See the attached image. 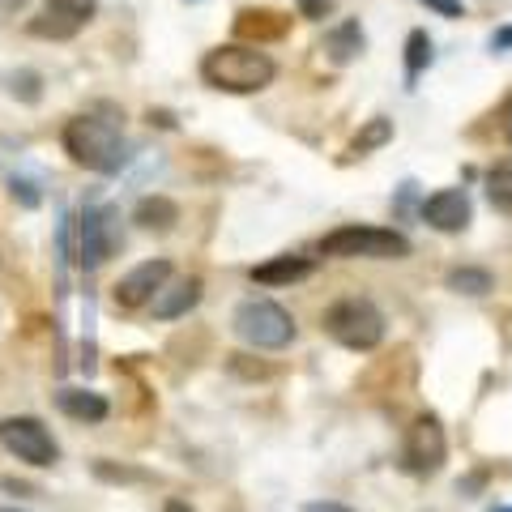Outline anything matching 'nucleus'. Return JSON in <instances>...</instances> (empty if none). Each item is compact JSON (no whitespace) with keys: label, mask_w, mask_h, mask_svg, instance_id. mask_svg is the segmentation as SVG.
Segmentation results:
<instances>
[{"label":"nucleus","mask_w":512,"mask_h":512,"mask_svg":"<svg viewBox=\"0 0 512 512\" xmlns=\"http://www.w3.org/2000/svg\"><path fill=\"white\" fill-rule=\"evenodd\" d=\"M5 5H22V0H5Z\"/></svg>","instance_id":"nucleus-31"},{"label":"nucleus","mask_w":512,"mask_h":512,"mask_svg":"<svg viewBox=\"0 0 512 512\" xmlns=\"http://www.w3.org/2000/svg\"><path fill=\"white\" fill-rule=\"evenodd\" d=\"M133 222L141 231H154V235H167L175 222H180V205H175L171 197H163V192H150V197L137 201L133 210Z\"/></svg>","instance_id":"nucleus-14"},{"label":"nucleus","mask_w":512,"mask_h":512,"mask_svg":"<svg viewBox=\"0 0 512 512\" xmlns=\"http://www.w3.org/2000/svg\"><path fill=\"white\" fill-rule=\"evenodd\" d=\"M448 457V436L436 414H419L406 427V444H402V470L414 478H431Z\"/></svg>","instance_id":"nucleus-8"},{"label":"nucleus","mask_w":512,"mask_h":512,"mask_svg":"<svg viewBox=\"0 0 512 512\" xmlns=\"http://www.w3.org/2000/svg\"><path fill=\"white\" fill-rule=\"evenodd\" d=\"M163 512H192V508H188L184 500H167V508H163Z\"/></svg>","instance_id":"nucleus-29"},{"label":"nucleus","mask_w":512,"mask_h":512,"mask_svg":"<svg viewBox=\"0 0 512 512\" xmlns=\"http://www.w3.org/2000/svg\"><path fill=\"white\" fill-rule=\"evenodd\" d=\"M312 269L316 261H308V256H274V261H265V265H252V282L256 286H291V282H303V278H312Z\"/></svg>","instance_id":"nucleus-12"},{"label":"nucleus","mask_w":512,"mask_h":512,"mask_svg":"<svg viewBox=\"0 0 512 512\" xmlns=\"http://www.w3.org/2000/svg\"><path fill=\"white\" fill-rule=\"evenodd\" d=\"M94 474H99V478H120V483H141V478H146V474H137V470H116V466H107V461H99Z\"/></svg>","instance_id":"nucleus-23"},{"label":"nucleus","mask_w":512,"mask_h":512,"mask_svg":"<svg viewBox=\"0 0 512 512\" xmlns=\"http://www.w3.org/2000/svg\"><path fill=\"white\" fill-rule=\"evenodd\" d=\"M94 13H99V0H43L39 13L30 18V35L52 43L77 39L94 22Z\"/></svg>","instance_id":"nucleus-9"},{"label":"nucleus","mask_w":512,"mask_h":512,"mask_svg":"<svg viewBox=\"0 0 512 512\" xmlns=\"http://www.w3.org/2000/svg\"><path fill=\"white\" fill-rule=\"evenodd\" d=\"M274 77H278L274 56L252 43H222L201 60V82L222 94H256L274 86Z\"/></svg>","instance_id":"nucleus-1"},{"label":"nucleus","mask_w":512,"mask_h":512,"mask_svg":"<svg viewBox=\"0 0 512 512\" xmlns=\"http://www.w3.org/2000/svg\"><path fill=\"white\" fill-rule=\"evenodd\" d=\"M120 248V214L111 205H90L77 218V261L82 269H99L107 265Z\"/></svg>","instance_id":"nucleus-7"},{"label":"nucleus","mask_w":512,"mask_h":512,"mask_svg":"<svg viewBox=\"0 0 512 512\" xmlns=\"http://www.w3.org/2000/svg\"><path fill=\"white\" fill-rule=\"evenodd\" d=\"M320 252L338 256V261H402L410 256V239L393 227H338L320 239Z\"/></svg>","instance_id":"nucleus-3"},{"label":"nucleus","mask_w":512,"mask_h":512,"mask_svg":"<svg viewBox=\"0 0 512 512\" xmlns=\"http://www.w3.org/2000/svg\"><path fill=\"white\" fill-rule=\"evenodd\" d=\"M5 90L18 103H39L43 99V77L35 69H9L5 73Z\"/></svg>","instance_id":"nucleus-19"},{"label":"nucleus","mask_w":512,"mask_h":512,"mask_svg":"<svg viewBox=\"0 0 512 512\" xmlns=\"http://www.w3.org/2000/svg\"><path fill=\"white\" fill-rule=\"evenodd\" d=\"M448 291H457V295H487L495 278L487 274V269H478V265H457V269H448Z\"/></svg>","instance_id":"nucleus-18"},{"label":"nucleus","mask_w":512,"mask_h":512,"mask_svg":"<svg viewBox=\"0 0 512 512\" xmlns=\"http://www.w3.org/2000/svg\"><path fill=\"white\" fill-rule=\"evenodd\" d=\"M299 13L303 18H312V22H320L325 13H333V0H299Z\"/></svg>","instance_id":"nucleus-24"},{"label":"nucleus","mask_w":512,"mask_h":512,"mask_svg":"<svg viewBox=\"0 0 512 512\" xmlns=\"http://www.w3.org/2000/svg\"><path fill=\"white\" fill-rule=\"evenodd\" d=\"M299 512H355V508H346L338 500H312V504H303Z\"/></svg>","instance_id":"nucleus-26"},{"label":"nucleus","mask_w":512,"mask_h":512,"mask_svg":"<svg viewBox=\"0 0 512 512\" xmlns=\"http://www.w3.org/2000/svg\"><path fill=\"white\" fill-rule=\"evenodd\" d=\"M325 333L346 350H376L384 342V312L363 295L338 299L325 312Z\"/></svg>","instance_id":"nucleus-4"},{"label":"nucleus","mask_w":512,"mask_h":512,"mask_svg":"<svg viewBox=\"0 0 512 512\" xmlns=\"http://www.w3.org/2000/svg\"><path fill=\"white\" fill-rule=\"evenodd\" d=\"M171 278V261H141L137 269H128V274L116 282V308L124 312H137V308H146V303L163 291Z\"/></svg>","instance_id":"nucleus-10"},{"label":"nucleus","mask_w":512,"mask_h":512,"mask_svg":"<svg viewBox=\"0 0 512 512\" xmlns=\"http://www.w3.org/2000/svg\"><path fill=\"white\" fill-rule=\"evenodd\" d=\"M0 444H5V453L26 461V466H39V470L60 461L56 436L35 419V414H9V419H0Z\"/></svg>","instance_id":"nucleus-6"},{"label":"nucleus","mask_w":512,"mask_h":512,"mask_svg":"<svg viewBox=\"0 0 512 512\" xmlns=\"http://www.w3.org/2000/svg\"><path fill=\"white\" fill-rule=\"evenodd\" d=\"M427 9H436L440 18H461V0H423Z\"/></svg>","instance_id":"nucleus-25"},{"label":"nucleus","mask_w":512,"mask_h":512,"mask_svg":"<svg viewBox=\"0 0 512 512\" xmlns=\"http://www.w3.org/2000/svg\"><path fill=\"white\" fill-rule=\"evenodd\" d=\"M0 512H22V508H9V504H5V508H0Z\"/></svg>","instance_id":"nucleus-30"},{"label":"nucleus","mask_w":512,"mask_h":512,"mask_svg":"<svg viewBox=\"0 0 512 512\" xmlns=\"http://www.w3.org/2000/svg\"><path fill=\"white\" fill-rule=\"evenodd\" d=\"M508 47H512V26L495 30V35H491V52H508Z\"/></svg>","instance_id":"nucleus-27"},{"label":"nucleus","mask_w":512,"mask_h":512,"mask_svg":"<svg viewBox=\"0 0 512 512\" xmlns=\"http://www.w3.org/2000/svg\"><path fill=\"white\" fill-rule=\"evenodd\" d=\"M487 201H491L495 214H508L512 218V167L487 171Z\"/></svg>","instance_id":"nucleus-20"},{"label":"nucleus","mask_w":512,"mask_h":512,"mask_svg":"<svg viewBox=\"0 0 512 512\" xmlns=\"http://www.w3.org/2000/svg\"><path fill=\"white\" fill-rule=\"evenodd\" d=\"M64 150H69L77 167L99 171V175H116L128 163L120 128L99 116H73L64 124Z\"/></svg>","instance_id":"nucleus-2"},{"label":"nucleus","mask_w":512,"mask_h":512,"mask_svg":"<svg viewBox=\"0 0 512 512\" xmlns=\"http://www.w3.org/2000/svg\"><path fill=\"white\" fill-rule=\"evenodd\" d=\"M500 128H504V141L512 146V99L504 103V111H500Z\"/></svg>","instance_id":"nucleus-28"},{"label":"nucleus","mask_w":512,"mask_h":512,"mask_svg":"<svg viewBox=\"0 0 512 512\" xmlns=\"http://www.w3.org/2000/svg\"><path fill=\"white\" fill-rule=\"evenodd\" d=\"M363 47H367V39H363V26H359V22L333 26L329 39H325V52H329L333 64H350L355 56H363Z\"/></svg>","instance_id":"nucleus-16"},{"label":"nucleus","mask_w":512,"mask_h":512,"mask_svg":"<svg viewBox=\"0 0 512 512\" xmlns=\"http://www.w3.org/2000/svg\"><path fill=\"white\" fill-rule=\"evenodd\" d=\"M9 188H13V201H22L26 210H35V205H39V192H35V184H30V180H13Z\"/></svg>","instance_id":"nucleus-22"},{"label":"nucleus","mask_w":512,"mask_h":512,"mask_svg":"<svg viewBox=\"0 0 512 512\" xmlns=\"http://www.w3.org/2000/svg\"><path fill=\"white\" fill-rule=\"evenodd\" d=\"M431 64V39H427V30H410V39H406V77L414 82L423 69Z\"/></svg>","instance_id":"nucleus-21"},{"label":"nucleus","mask_w":512,"mask_h":512,"mask_svg":"<svg viewBox=\"0 0 512 512\" xmlns=\"http://www.w3.org/2000/svg\"><path fill=\"white\" fill-rule=\"evenodd\" d=\"M56 406L69 414L77 423H103L107 419V397L103 393H90V389H60L56 393Z\"/></svg>","instance_id":"nucleus-15"},{"label":"nucleus","mask_w":512,"mask_h":512,"mask_svg":"<svg viewBox=\"0 0 512 512\" xmlns=\"http://www.w3.org/2000/svg\"><path fill=\"white\" fill-rule=\"evenodd\" d=\"M470 197H466V188H440V192H431V197L423 201V222L427 227H436L444 235H457V231H466L470 227Z\"/></svg>","instance_id":"nucleus-11"},{"label":"nucleus","mask_w":512,"mask_h":512,"mask_svg":"<svg viewBox=\"0 0 512 512\" xmlns=\"http://www.w3.org/2000/svg\"><path fill=\"white\" fill-rule=\"evenodd\" d=\"M235 333L256 350H282L295 342V316L274 299H244L235 308Z\"/></svg>","instance_id":"nucleus-5"},{"label":"nucleus","mask_w":512,"mask_h":512,"mask_svg":"<svg viewBox=\"0 0 512 512\" xmlns=\"http://www.w3.org/2000/svg\"><path fill=\"white\" fill-rule=\"evenodd\" d=\"M154 316L158 320H175V316H184L192 312L201 303V278H184V282H175V286H163L154 299Z\"/></svg>","instance_id":"nucleus-13"},{"label":"nucleus","mask_w":512,"mask_h":512,"mask_svg":"<svg viewBox=\"0 0 512 512\" xmlns=\"http://www.w3.org/2000/svg\"><path fill=\"white\" fill-rule=\"evenodd\" d=\"M389 141H393V120L372 116V120H367L359 133H355V141H350V150H346V154L363 158V154H372V150H380V146H389Z\"/></svg>","instance_id":"nucleus-17"},{"label":"nucleus","mask_w":512,"mask_h":512,"mask_svg":"<svg viewBox=\"0 0 512 512\" xmlns=\"http://www.w3.org/2000/svg\"><path fill=\"white\" fill-rule=\"evenodd\" d=\"M495 512H512V508H495Z\"/></svg>","instance_id":"nucleus-32"}]
</instances>
